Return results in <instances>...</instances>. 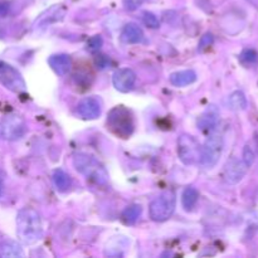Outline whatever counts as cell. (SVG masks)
I'll list each match as a JSON object with an SVG mask.
<instances>
[{
    "instance_id": "cell-8",
    "label": "cell",
    "mask_w": 258,
    "mask_h": 258,
    "mask_svg": "<svg viewBox=\"0 0 258 258\" xmlns=\"http://www.w3.org/2000/svg\"><path fill=\"white\" fill-rule=\"evenodd\" d=\"M0 83L15 93L25 91V82L19 71L4 60H0Z\"/></svg>"
},
{
    "instance_id": "cell-3",
    "label": "cell",
    "mask_w": 258,
    "mask_h": 258,
    "mask_svg": "<svg viewBox=\"0 0 258 258\" xmlns=\"http://www.w3.org/2000/svg\"><path fill=\"white\" fill-rule=\"evenodd\" d=\"M223 149V136L219 133H213L208 139H207L203 148H202V155L199 164H201L203 168L212 169L213 166L217 165V163H218L219 159H221Z\"/></svg>"
},
{
    "instance_id": "cell-12",
    "label": "cell",
    "mask_w": 258,
    "mask_h": 258,
    "mask_svg": "<svg viewBox=\"0 0 258 258\" xmlns=\"http://www.w3.org/2000/svg\"><path fill=\"white\" fill-rule=\"evenodd\" d=\"M120 38L126 44H135V43L143 42L144 32L138 24H135V23H128V24H126L123 27Z\"/></svg>"
},
{
    "instance_id": "cell-25",
    "label": "cell",
    "mask_w": 258,
    "mask_h": 258,
    "mask_svg": "<svg viewBox=\"0 0 258 258\" xmlns=\"http://www.w3.org/2000/svg\"><path fill=\"white\" fill-rule=\"evenodd\" d=\"M242 60H244V62L247 63H253L256 62L258 55H257V52L253 49H246L243 50V53H242Z\"/></svg>"
},
{
    "instance_id": "cell-22",
    "label": "cell",
    "mask_w": 258,
    "mask_h": 258,
    "mask_svg": "<svg viewBox=\"0 0 258 258\" xmlns=\"http://www.w3.org/2000/svg\"><path fill=\"white\" fill-rule=\"evenodd\" d=\"M144 22H145V24L150 28H158L159 27L158 17L150 12L144 13Z\"/></svg>"
},
{
    "instance_id": "cell-9",
    "label": "cell",
    "mask_w": 258,
    "mask_h": 258,
    "mask_svg": "<svg viewBox=\"0 0 258 258\" xmlns=\"http://www.w3.org/2000/svg\"><path fill=\"white\" fill-rule=\"evenodd\" d=\"M248 169L249 168L244 164L243 160L232 158L224 168V179L228 184H238L246 176Z\"/></svg>"
},
{
    "instance_id": "cell-16",
    "label": "cell",
    "mask_w": 258,
    "mask_h": 258,
    "mask_svg": "<svg viewBox=\"0 0 258 258\" xmlns=\"http://www.w3.org/2000/svg\"><path fill=\"white\" fill-rule=\"evenodd\" d=\"M199 199V191L197 190L193 186H189L185 190L183 191V196H181V204H183L184 208L186 211H190L194 207L197 206Z\"/></svg>"
},
{
    "instance_id": "cell-17",
    "label": "cell",
    "mask_w": 258,
    "mask_h": 258,
    "mask_svg": "<svg viewBox=\"0 0 258 258\" xmlns=\"http://www.w3.org/2000/svg\"><path fill=\"white\" fill-rule=\"evenodd\" d=\"M229 106L232 110L234 111H243L247 108V98L242 91H234L231 96H229Z\"/></svg>"
},
{
    "instance_id": "cell-21",
    "label": "cell",
    "mask_w": 258,
    "mask_h": 258,
    "mask_svg": "<svg viewBox=\"0 0 258 258\" xmlns=\"http://www.w3.org/2000/svg\"><path fill=\"white\" fill-rule=\"evenodd\" d=\"M254 159H256V155H254V151L252 150V148L249 145H246L243 148V159L242 160L244 161L248 168H251L254 163Z\"/></svg>"
},
{
    "instance_id": "cell-23",
    "label": "cell",
    "mask_w": 258,
    "mask_h": 258,
    "mask_svg": "<svg viewBox=\"0 0 258 258\" xmlns=\"http://www.w3.org/2000/svg\"><path fill=\"white\" fill-rule=\"evenodd\" d=\"M87 47L91 52H97L101 47H102V38L100 35H95L91 38L87 43Z\"/></svg>"
},
{
    "instance_id": "cell-5",
    "label": "cell",
    "mask_w": 258,
    "mask_h": 258,
    "mask_svg": "<svg viewBox=\"0 0 258 258\" xmlns=\"http://www.w3.org/2000/svg\"><path fill=\"white\" fill-rule=\"evenodd\" d=\"M178 155L185 165H194L201 161L202 146L196 138L188 134H183L178 139Z\"/></svg>"
},
{
    "instance_id": "cell-18",
    "label": "cell",
    "mask_w": 258,
    "mask_h": 258,
    "mask_svg": "<svg viewBox=\"0 0 258 258\" xmlns=\"http://www.w3.org/2000/svg\"><path fill=\"white\" fill-rule=\"evenodd\" d=\"M218 112L214 108H211V110L207 111L198 121V125L201 126V128L206 130V128H212L213 126L217 125L218 122Z\"/></svg>"
},
{
    "instance_id": "cell-6",
    "label": "cell",
    "mask_w": 258,
    "mask_h": 258,
    "mask_svg": "<svg viewBox=\"0 0 258 258\" xmlns=\"http://www.w3.org/2000/svg\"><path fill=\"white\" fill-rule=\"evenodd\" d=\"M27 133V122L18 113H9L0 121V135L5 140H19Z\"/></svg>"
},
{
    "instance_id": "cell-4",
    "label": "cell",
    "mask_w": 258,
    "mask_h": 258,
    "mask_svg": "<svg viewBox=\"0 0 258 258\" xmlns=\"http://www.w3.org/2000/svg\"><path fill=\"white\" fill-rule=\"evenodd\" d=\"M176 199L173 191H165L151 202L149 211L150 217L155 222H164L171 217L175 211Z\"/></svg>"
},
{
    "instance_id": "cell-13",
    "label": "cell",
    "mask_w": 258,
    "mask_h": 258,
    "mask_svg": "<svg viewBox=\"0 0 258 258\" xmlns=\"http://www.w3.org/2000/svg\"><path fill=\"white\" fill-rule=\"evenodd\" d=\"M48 63L52 67V70L54 71L57 75L59 76H66L70 72L71 67H72V60L71 57L67 54H55L48 59Z\"/></svg>"
},
{
    "instance_id": "cell-1",
    "label": "cell",
    "mask_w": 258,
    "mask_h": 258,
    "mask_svg": "<svg viewBox=\"0 0 258 258\" xmlns=\"http://www.w3.org/2000/svg\"><path fill=\"white\" fill-rule=\"evenodd\" d=\"M17 236L22 243L34 244L43 237L40 214L33 208H24L17 216Z\"/></svg>"
},
{
    "instance_id": "cell-26",
    "label": "cell",
    "mask_w": 258,
    "mask_h": 258,
    "mask_svg": "<svg viewBox=\"0 0 258 258\" xmlns=\"http://www.w3.org/2000/svg\"><path fill=\"white\" fill-rule=\"evenodd\" d=\"M213 43V37H212V34H206L203 38L201 39V43H199V49H204V48H208L209 45Z\"/></svg>"
},
{
    "instance_id": "cell-11",
    "label": "cell",
    "mask_w": 258,
    "mask_h": 258,
    "mask_svg": "<svg viewBox=\"0 0 258 258\" xmlns=\"http://www.w3.org/2000/svg\"><path fill=\"white\" fill-rule=\"evenodd\" d=\"M77 113L85 120H95L101 115V102L96 97H85L78 102Z\"/></svg>"
},
{
    "instance_id": "cell-15",
    "label": "cell",
    "mask_w": 258,
    "mask_h": 258,
    "mask_svg": "<svg viewBox=\"0 0 258 258\" xmlns=\"http://www.w3.org/2000/svg\"><path fill=\"white\" fill-rule=\"evenodd\" d=\"M53 183L58 191H67L72 186V179L62 169H58L53 173Z\"/></svg>"
},
{
    "instance_id": "cell-24",
    "label": "cell",
    "mask_w": 258,
    "mask_h": 258,
    "mask_svg": "<svg viewBox=\"0 0 258 258\" xmlns=\"http://www.w3.org/2000/svg\"><path fill=\"white\" fill-rule=\"evenodd\" d=\"M146 0H123V7L128 12H134V10L139 9V7L145 3Z\"/></svg>"
},
{
    "instance_id": "cell-7",
    "label": "cell",
    "mask_w": 258,
    "mask_h": 258,
    "mask_svg": "<svg viewBox=\"0 0 258 258\" xmlns=\"http://www.w3.org/2000/svg\"><path fill=\"white\" fill-rule=\"evenodd\" d=\"M107 123L117 135L128 136L134 130L133 117L130 112L123 107H116L111 111Z\"/></svg>"
},
{
    "instance_id": "cell-2",
    "label": "cell",
    "mask_w": 258,
    "mask_h": 258,
    "mask_svg": "<svg viewBox=\"0 0 258 258\" xmlns=\"http://www.w3.org/2000/svg\"><path fill=\"white\" fill-rule=\"evenodd\" d=\"M73 165L76 170L85 175L90 180L95 181L96 184L103 185L108 181V173L105 166L100 163L96 158L88 155V154H77L73 158Z\"/></svg>"
},
{
    "instance_id": "cell-19",
    "label": "cell",
    "mask_w": 258,
    "mask_h": 258,
    "mask_svg": "<svg viewBox=\"0 0 258 258\" xmlns=\"http://www.w3.org/2000/svg\"><path fill=\"white\" fill-rule=\"evenodd\" d=\"M141 214V208L140 206H133L128 207L123 211L122 213V219L126 224H134Z\"/></svg>"
},
{
    "instance_id": "cell-27",
    "label": "cell",
    "mask_w": 258,
    "mask_h": 258,
    "mask_svg": "<svg viewBox=\"0 0 258 258\" xmlns=\"http://www.w3.org/2000/svg\"><path fill=\"white\" fill-rule=\"evenodd\" d=\"M3 191H4V174L0 171V198L3 196Z\"/></svg>"
},
{
    "instance_id": "cell-20",
    "label": "cell",
    "mask_w": 258,
    "mask_h": 258,
    "mask_svg": "<svg viewBox=\"0 0 258 258\" xmlns=\"http://www.w3.org/2000/svg\"><path fill=\"white\" fill-rule=\"evenodd\" d=\"M0 256L3 257H22L23 251L15 243H5L0 247Z\"/></svg>"
},
{
    "instance_id": "cell-14",
    "label": "cell",
    "mask_w": 258,
    "mask_h": 258,
    "mask_svg": "<svg viewBox=\"0 0 258 258\" xmlns=\"http://www.w3.org/2000/svg\"><path fill=\"white\" fill-rule=\"evenodd\" d=\"M197 73L191 70L179 71V72H174L170 76V83L176 86V87H185V86L191 85L196 82Z\"/></svg>"
},
{
    "instance_id": "cell-10",
    "label": "cell",
    "mask_w": 258,
    "mask_h": 258,
    "mask_svg": "<svg viewBox=\"0 0 258 258\" xmlns=\"http://www.w3.org/2000/svg\"><path fill=\"white\" fill-rule=\"evenodd\" d=\"M136 82V73L130 68H121L116 71L112 77V83L115 88L120 92H130Z\"/></svg>"
}]
</instances>
